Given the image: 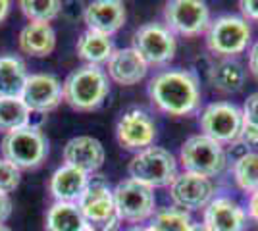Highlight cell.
Here are the masks:
<instances>
[{
    "instance_id": "1",
    "label": "cell",
    "mask_w": 258,
    "mask_h": 231,
    "mask_svg": "<svg viewBox=\"0 0 258 231\" xmlns=\"http://www.w3.org/2000/svg\"><path fill=\"white\" fill-rule=\"evenodd\" d=\"M149 95L158 110L170 116L193 114L201 104V87L193 71L168 69L151 79Z\"/></svg>"
},
{
    "instance_id": "2",
    "label": "cell",
    "mask_w": 258,
    "mask_h": 231,
    "mask_svg": "<svg viewBox=\"0 0 258 231\" xmlns=\"http://www.w3.org/2000/svg\"><path fill=\"white\" fill-rule=\"evenodd\" d=\"M110 93L106 71L100 66H81L66 77L62 97L77 112L97 110Z\"/></svg>"
},
{
    "instance_id": "3",
    "label": "cell",
    "mask_w": 258,
    "mask_h": 231,
    "mask_svg": "<svg viewBox=\"0 0 258 231\" xmlns=\"http://www.w3.org/2000/svg\"><path fill=\"white\" fill-rule=\"evenodd\" d=\"M2 158L14 164L18 170H33L41 166L48 154V141L37 125H25L4 135Z\"/></svg>"
},
{
    "instance_id": "4",
    "label": "cell",
    "mask_w": 258,
    "mask_h": 231,
    "mask_svg": "<svg viewBox=\"0 0 258 231\" xmlns=\"http://www.w3.org/2000/svg\"><path fill=\"white\" fill-rule=\"evenodd\" d=\"M129 177L147 187H168L177 176V164L170 150L149 146L133 156L127 166Z\"/></svg>"
},
{
    "instance_id": "5",
    "label": "cell",
    "mask_w": 258,
    "mask_h": 231,
    "mask_svg": "<svg viewBox=\"0 0 258 231\" xmlns=\"http://www.w3.org/2000/svg\"><path fill=\"white\" fill-rule=\"evenodd\" d=\"M250 41V27L245 18L226 14L210 22L206 29V46L224 58L241 54Z\"/></svg>"
},
{
    "instance_id": "6",
    "label": "cell",
    "mask_w": 258,
    "mask_h": 231,
    "mask_svg": "<svg viewBox=\"0 0 258 231\" xmlns=\"http://www.w3.org/2000/svg\"><path fill=\"white\" fill-rule=\"evenodd\" d=\"M179 160L185 172L214 177L226 168V150L206 135H193L183 143Z\"/></svg>"
},
{
    "instance_id": "7",
    "label": "cell",
    "mask_w": 258,
    "mask_h": 231,
    "mask_svg": "<svg viewBox=\"0 0 258 231\" xmlns=\"http://www.w3.org/2000/svg\"><path fill=\"white\" fill-rule=\"evenodd\" d=\"M112 193H114V204H116L119 220L139 223L154 214V204H156L154 191L139 181L131 177L123 179L116 185Z\"/></svg>"
},
{
    "instance_id": "8",
    "label": "cell",
    "mask_w": 258,
    "mask_h": 231,
    "mask_svg": "<svg viewBox=\"0 0 258 231\" xmlns=\"http://www.w3.org/2000/svg\"><path fill=\"white\" fill-rule=\"evenodd\" d=\"M201 129L216 143H235L243 129V110L229 102H212L201 114Z\"/></svg>"
},
{
    "instance_id": "9",
    "label": "cell",
    "mask_w": 258,
    "mask_h": 231,
    "mask_svg": "<svg viewBox=\"0 0 258 231\" xmlns=\"http://www.w3.org/2000/svg\"><path fill=\"white\" fill-rule=\"evenodd\" d=\"M89 227L100 231L118 229L119 216L114 204V193L104 183H89L85 195L77 202Z\"/></svg>"
},
{
    "instance_id": "10",
    "label": "cell",
    "mask_w": 258,
    "mask_h": 231,
    "mask_svg": "<svg viewBox=\"0 0 258 231\" xmlns=\"http://www.w3.org/2000/svg\"><path fill=\"white\" fill-rule=\"evenodd\" d=\"M137 54L154 66H162L170 62L175 54V37L173 33L160 23H145L133 35V46Z\"/></svg>"
},
{
    "instance_id": "11",
    "label": "cell",
    "mask_w": 258,
    "mask_h": 231,
    "mask_svg": "<svg viewBox=\"0 0 258 231\" xmlns=\"http://www.w3.org/2000/svg\"><path fill=\"white\" fill-rule=\"evenodd\" d=\"M164 20L172 33L195 37L208 29L210 10L201 0H172L164 8Z\"/></svg>"
},
{
    "instance_id": "12",
    "label": "cell",
    "mask_w": 258,
    "mask_h": 231,
    "mask_svg": "<svg viewBox=\"0 0 258 231\" xmlns=\"http://www.w3.org/2000/svg\"><path fill=\"white\" fill-rule=\"evenodd\" d=\"M170 195L175 206L187 210H201L206 208L212 200L214 195V185L210 181V177L191 174V172H183L170 185Z\"/></svg>"
},
{
    "instance_id": "13",
    "label": "cell",
    "mask_w": 258,
    "mask_h": 231,
    "mask_svg": "<svg viewBox=\"0 0 258 231\" xmlns=\"http://www.w3.org/2000/svg\"><path fill=\"white\" fill-rule=\"evenodd\" d=\"M20 99L33 114H46L58 108L64 99L62 83L48 73H33L27 77Z\"/></svg>"
},
{
    "instance_id": "14",
    "label": "cell",
    "mask_w": 258,
    "mask_h": 231,
    "mask_svg": "<svg viewBox=\"0 0 258 231\" xmlns=\"http://www.w3.org/2000/svg\"><path fill=\"white\" fill-rule=\"evenodd\" d=\"M116 137L125 150L141 152L152 146L156 137V125L151 120V116L143 110H129L119 118Z\"/></svg>"
},
{
    "instance_id": "15",
    "label": "cell",
    "mask_w": 258,
    "mask_h": 231,
    "mask_svg": "<svg viewBox=\"0 0 258 231\" xmlns=\"http://www.w3.org/2000/svg\"><path fill=\"white\" fill-rule=\"evenodd\" d=\"M64 162L85 174L97 172L104 164V146L98 139L89 135L74 137L64 146Z\"/></svg>"
},
{
    "instance_id": "16",
    "label": "cell",
    "mask_w": 258,
    "mask_h": 231,
    "mask_svg": "<svg viewBox=\"0 0 258 231\" xmlns=\"http://www.w3.org/2000/svg\"><path fill=\"white\" fill-rule=\"evenodd\" d=\"M83 20L89 31L110 37L125 23V6L118 0H97L85 8Z\"/></svg>"
},
{
    "instance_id": "17",
    "label": "cell",
    "mask_w": 258,
    "mask_h": 231,
    "mask_svg": "<svg viewBox=\"0 0 258 231\" xmlns=\"http://www.w3.org/2000/svg\"><path fill=\"white\" fill-rule=\"evenodd\" d=\"M149 64L141 58L133 48H119L108 60V75L118 85H137L147 75Z\"/></svg>"
},
{
    "instance_id": "18",
    "label": "cell",
    "mask_w": 258,
    "mask_h": 231,
    "mask_svg": "<svg viewBox=\"0 0 258 231\" xmlns=\"http://www.w3.org/2000/svg\"><path fill=\"white\" fill-rule=\"evenodd\" d=\"M205 225L210 231H243L245 212L231 198H212L205 208Z\"/></svg>"
},
{
    "instance_id": "19",
    "label": "cell",
    "mask_w": 258,
    "mask_h": 231,
    "mask_svg": "<svg viewBox=\"0 0 258 231\" xmlns=\"http://www.w3.org/2000/svg\"><path fill=\"white\" fill-rule=\"evenodd\" d=\"M89 174L72 168V166H62L58 168L50 177V193L56 198V202H79L85 195L89 187Z\"/></svg>"
},
{
    "instance_id": "20",
    "label": "cell",
    "mask_w": 258,
    "mask_h": 231,
    "mask_svg": "<svg viewBox=\"0 0 258 231\" xmlns=\"http://www.w3.org/2000/svg\"><path fill=\"white\" fill-rule=\"evenodd\" d=\"M56 48V33L50 23H27L20 33V50L27 56L44 58Z\"/></svg>"
},
{
    "instance_id": "21",
    "label": "cell",
    "mask_w": 258,
    "mask_h": 231,
    "mask_svg": "<svg viewBox=\"0 0 258 231\" xmlns=\"http://www.w3.org/2000/svg\"><path fill=\"white\" fill-rule=\"evenodd\" d=\"M25 64L16 56H0V97L20 99L27 81Z\"/></svg>"
},
{
    "instance_id": "22",
    "label": "cell",
    "mask_w": 258,
    "mask_h": 231,
    "mask_svg": "<svg viewBox=\"0 0 258 231\" xmlns=\"http://www.w3.org/2000/svg\"><path fill=\"white\" fill-rule=\"evenodd\" d=\"M114 43L106 35L93 33L87 29L85 33L77 39V56L85 60L91 66H98L102 62H108L110 56L114 54Z\"/></svg>"
},
{
    "instance_id": "23",
    "label": "cell",
    "mask_w": 258,
    "mask_h": 231,
    "mask_svg": "<svg viewBox=\"0 0 258 231\" xmlns=\"http://www.w3.org/2000/svg\"><path fill=\"white\" fill-rule=\"evenodd\" d=\"M243 81H245V69L231 58H224L210 67V85L220 93L226 95L237 93L243 87Z\"/></svg>"
},
{
    "instance_id": "24",
    "label": "cell",
    "mask_w": 258,
    "mask_h": 231,
    "mask_svg": "<svg viewBox=\"0 0 258 231\" xmlns=\"http://www.w3.org/2000/svg\"><path fill=\"white\" fill-rule=\"evenodd\" d=\"M87 221L74 202H54L46 214L48 231H85Z\"/></svg>"
},
{
    "instance_id": "25",
    "label": "cell",
    "mask_w": 258,
    "mask_h": 231,
    "mask_svg": "<svg viewBox=\"0 0 258 231\" xmlns=\"http://www.w3.org/2000/svg\"><path fill=\"white\" fill-rule=\"evenodd\" d=\"M31 110L22 99H2L0 97V131L10 133L31 125Z\"/></svg>"
},
{
    "instance_id": "26",
    "label": "cell",
    "mask_w": 258,
    "mask_h": 231,
    "mask_svg": "<svg viewBox=\"0 0 258 231\" xmlns=\"http://www.w3.org/2000/svg\"><path fill=\"white\" fill-rule=\"evenodd\" d=\"M193 225V218L187 210L179 206L162 208L152 216L149 229L151 231H189Z\"/></svg>"
},
{
    "instance_id": "27",
    "label": "cell",
    "mask_w": 258,
    "mask_h": 231,
    "mask_svg": "<svg viewBox=\"0 0 258 231\" xmlns=\"http://www.w3.org/2000/svg\"><path fill=\"white\" fill-rule=\"evenodd\" d=\"M233 176H235L237 185L247 191V193H256L258 191V152H245L239 156L233 164Z\"/></svg>"
},
{
    "instance_id": "28",
    "label": "cell",
    "mask_w": 258,
    "mask_h": 231,
    "mask_svg": "<svg viewBox=\"0 0 258 231\" xmlns=\"http://www.w3.org/2000/svg\"><path fill=\"white\" fill-rule=\"evenodd\" d=\"M20 8L31 23H50L62 10L58 0H22Z\"/></svg>"
},
{
    "instance_id": "29",
    "label": "cell",
    "mask_w": 258,
    "mask_h": 231,
    "mask_svg": "<svg viewBox=\"0 0 258 231\" xmlns=\"http://www.w3.org/2000/svg\"><path fill=\"white\" fill-rule=\"evenodd\" d=\"M22 181V170H18L8 160L0 158V193H12L16 191Z\"/></svg>"
},
{
    "instance_id": "30",
    "label": "cell",
    "mask_w": 258,
    "mask_h": 231,
    "mask_svg": "<svg viewBox=\"0 0 258 231\" xmlns=\"http://www.w3.org/2000/svg\"><path fill=\"white\" fill-rule=\"evenodd\" d=\"M243 121L258 127V93H252L243 106Z\"/></svg>"
},
{
    "instance_id": "31",
    "label": "cell",
    "mask_w": 258,
    "mask_h": 231,
    "mask_svg": "<svg viewBox=\"0 0 258 231\" xmlns=\"http://www.w3.org/2000/svg\"><path fill=\"white\" fill-rule=\"evenodd\" d=\"M239 141L250 146V148H258V127L248 125V123L243 121V129H241V135H239Z\"/></svg>"
},
{
    "instance_id": "32",
    "label": "cell",
    "mask_w": 258,
    "mask_h": 231,
    "mask_svg": "<svg viewBox=\"0 0 258 231\" xmlns=\"http://www.w3.org/2000/svg\"><path fill=\"white\" fill-rule=\"evenodd\" d=\"M239 8H241V14L245 16V20L258 22V0H241Z\"/></svg>"
},
{
    "instance_id": "33",
    "label": "cell",
    "mask_w": 258,
    "mask_h": 231,
    "mask_svg": "<svg viewBox=\"0 0 258 231\" xmlns=\"http://www.w3.org/2000/svg\"><path fill=\"white\" fill-rule=\"evenodd\" d=\"M12 214V200L10 197L6 195V193H0V223H4V221L10 218Z\"/></svg>"
},
{
    "instance_id": "34",
    "label": "cell",
    "mask_w": 258,
    "mask_h": 231,
    "mask_svg": "<svg viewBox=\"0 0 258 231\" xmlns=\"http://www.w3.org/2000/svg\"><path fill=\"white\" fill-rule=\"evenodd\" d=\"M248 69H250V73L258 79V41L252 44V48H250V52H248Z\"/></svg>"
},
{
    "instance_id": "35",
    "label": "cell",
    "mask_w": 258,
    "mask_h": 231,
    "mask_svg": "<svg viewBox=\"0 0 258 231\" xmlns=\"http://www.w3.org/2000/svg\"><path fill=\"white\" fill-rule=\"evenodd\" d=\"M248 214H250V218L258 223V191L250 195V200H248Z\"/></svg>"
},
{
    "instance_id": "36",
    "label": "cell",
    "mask_w": 258,
    "mask_h": 231,
    "mask_svg": "<svg viewBox=\"0 0 258 231\" xmlns=\"http://www.w3.org/2000/svg\"><path fill=\"white\" fill-rule=\"evenodd\" d=\"M8 12H10V2H8V0H0V22L6 20Z\"/></svg>"
},
{
    "instance_id": "37",
    "label": "cell",
    "mask_w": 258,
    "mask_h": 231,
    "mask_svg": "<svg viewBox=\"0 0 258 231\" xmlns=\"http://www.w3.org/2000/svg\"><path fill=\"white\" fill-rule=\"evenodd\" d=\"M189 231H210V229L206 227L205 223H193V225H191V229H189Z\"/></svg>"
},
{
    "instance_id": "38",
    "label": "cell",
    "mask_w": 258,
    "mask_h": 231,
    "mask_svg": "<svg viewBox=\"0 0 258 231\" xmlns=\"http://www.w3.org/2000/svg\"><path fill=\"white\" fill-rule=\"evenodd\" d=\"M127 231H151L149 227H131V229H127Z\"/></svg>"
},
{
    "instance_id": "39",
    "label": "cell",
    "mask_w": 258,
    "mask_h": 231,
    "mask_svg": "<svg viewBox=\"0 0 258 231\" xmlns=\"http://www.w3.org/2000/svg\"><path fill=\"white\" fill-rule=\"evenodd\" d=\"M0 231H12L8 225H4V223H0Z\"/></svg>"
},
{
    "instance_id": "40",
    "label": "cell",
    "mask_w": 258,
    "mask_h": 231,
    "mask_svg": "<svg viewBox=\"0 0 258 231\" xmlns=\"http://www.w3.org/2000/svg\"><path fill=\"white\" fill-rule=\"evenodd\" d=\"M85 231H100V229H95V227H89V225H87Z\"/></svg>"
}]
</instances>
